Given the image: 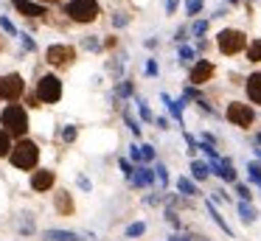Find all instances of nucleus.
<instances>
[{
	"mask_svg": "<svg viewBox=\"0 0 261 241\" xmlns=\"http://www.w3.org/2000/svg\"><path fill=\"white\" fill-rule=\"evenodd\" d=\"M163 101H166V104H169V110H171V115H174V118H177V121H180V118H182V104H186V101H171V98H169V95H163Z\"/></svg>",
	"mask_w": 261,
	"mask_h": 241,
	"instance_id": "6ab92c4d",
	"label": "nucleus"
},
{
	"mask_svg": "<svg viewBox=\"0 0 261 241\" xmlns=\"http://www.w3.org/2000/svg\"><path fill=\"white\" fill-rule=\"evenodd\" d=\"M239 213H242L244 222H255V216H258L255 207H250V202H242V205H239Z\"/></svg>",
	"mask_w": 261,
	"mask_h": 241,
	"instance_id": "aec40b11",
	"label": "nucleus"
},
{
	"mask_svg": "<svg viewBox=\"0 0 261 241\" xmlns=\"http://www.w3.org/2000/svg\"><path fill=\"white\" fill-rule=\"evenodd\" d=\"M113 22L121 28V25H126V17H124V14H115V17H113Z\"/></svg>",
	"mask_w": 261,
	"mask_h": 241,
	"instance_id": "58836bf2",
	"label": "nucleus"
},
{
	"mask_svg": "<svg viewBox=\"0 0 261 241\" xmlns=\"http://www.w3.org/2000/svg\"><path fill=\"white\" fill-rule=\"evenodd\" d=\"M205 28H208V22H197V25H194V34H205Z\"/></svg>",
	"mask_w": 261,
	"mask_h": 241,
	"instance_id": "ea45409f",
	"label": "nucleus"
},
{
	"mask_svg": "<svg viewBox=\"0 0 261 241\" xmlns=\"http://www.w3.org/2000/svg\"><path fill=\"white\" fill-rule=\"evenodd\" d=\"M194 59V50L191 48H180V62H191Z\"/></svg>",
	"mask_w": 261,
	"mask_h": 241,
	"instance_id": "c756f323",
	"label": "nucleus"
},
{
	"mask_svg": "<svg viewBox=\"0 0 261 241\" xmlns=\"http://www.w3.org/2000/svg\"><path fill=\"white\" fill-rule=\"evenodd\" d=\"M65 14L73 22H93L98 17V3L96 0H70L65 6Z\"/></svg>",
	"mask_w": 261,
	"mask_h": 241,
	"instance_id": "7ed1b4c3",
	"label": "nucleus"
},
{
	"mask_svg": "<svg viewBox=\"0 0 261 241\" xmlns=\"http://www.w3.org/2000/svg\"><path fill=\"white\" fill-rule=\"evenodd\" d=\"M37 157H40L37 143H31V140H20V143L12 149V166L25 171V168H34L37 166Z\"/></svg>",
	"mask_w": 261,
	"mask_h": 241,
	"instance_id": "f03ea898",
	"label": "nucleus"
},
{
	"mask_svg": "<svg viewBox=\"0 0 261 241\" xmlns=\"http://www.w3.org/2000/svg\"><path fill=\"white\" fill-rule=\"evenodd\" d=\"M152 182H154L152 168H138V174L132 177V185H152Z\"/></svg>",
	"mask_w": 261,
	"mask_h": 241,
	"instance_id": "4468645a",
	"label": "nucleus"
},
{
	"mask_svg": "<svg viewBox=\"0 0 261 241\" xmlns=\"http://www.w3.org/2000/svg\"><path fill=\"white\" fill-rule=\"evenodd\" d=\"M258 143H261V135H258Z\"/></svg>",
	"mask_w": 261,
	"mask_h": 241,
	"instance_id": "49530a36",
	"label": "nucleus"
},
{
	"mask_svg": "<svg viewBox=\"0 0 261 241\" xmlns=\"http://www.w3.org/2000/svg\"><path fill=\"white\" fill-rule=\"evenodd\" d=\"M0 93H3V78H0Z\"/></svg>",
	"mask_w": 261,
	"mask_h": 241,
	"instance_id": "37998d69",
	"label": "nucleus"
},
{
	"mask_svg": "<svg viewBox=\"0 0 261 241\" xmlns=\"http://www.w3.org/2000/svg\"><path fill=\"white\" fill-rule=\"evenodd\" d=\"M227 121H233L236 126H250V123H253V110H250L247 104L233 101V104L227 106Z\"/></svg>",
	"mask_w": 261,
	"mask_h": 241,
	"instance_id": "0eeeda50",
	"label": "nucleus"
},
{
	"mask_svg": "<svg viewBox=\"0 0 261 241\" xmlns=\"http://www.w3.org/2000/svg\"><path fill=\"white\" fill-rule=\"evenodd\" d=\"M85 48H87V50H98V39H93V37H85Z\"/></svg>",
	"mask_w": 261,
	"mask_h": 241,
	"instance_id": "473e14b6",
	"label": "nucleus"
},
{
	"mask_svg": "<svg viewBox=\"0 0 261 241\" xmlns=\"http://www.w3.org/2000/svg\"><path fill=\"white\" fill-rule=\"evenodd\" d=\"M236 194L242 196L244 202H250V196H253V194H250V188H247V185H236Z\"/></svg>",
	"mask_w": 261,
	"mask_h": 241,
	"instance_id": "bb28decb",
	"label": "nucleus"
},
{
	"mask_svg": "<svg viewBox=\"0 0 261 241\" xmlns=\"http://www.w3.org/2000/svg\"><path fill=\"white\" fill-rule=\"evenodd\" d=\"M138 106H141V118H143V121H154V118H152V112H149V106L143 104V101H141Z\"/></svg>",
	"mask_w": 261,
	"mask_h": 241,
	"instance_id": "2f4dec72",
	"label": "nucleus"
},
{
	"mask_svg": "<svg viewBox=\"0 0 261 241\" xmlns=\"http://www.w3.org/2000/svg\"><path fill=\"white\" fill-rule=\"evenodd\" d=\"M62 140H65V143H73V140H76V126H65L62 129Z\"/></svg>",
	"mask_w": 261,
	"mask_h": 241,
	"instance_id": "393cba45",
	"label": "nucleus"
},
{
	"mask_svg": "<svg viewBox=\"0 0 261 241\" xmlns=\"http://www.w3.org/2000/svg\"><path fill=\"white\" fill-rule=\"evenodd\" d=\"M177 191H180V194H186V196H194V194H197L194 182H191V179H186V177H180V179H177Z\"/></svg>",
	"mask_w": 261,
	"mask_h": 241,
	"instance_id": "dca6fc26",
	"label": "nucleus"
},
{
	"mask_svg": "<svg viewBox=\"0 0 261 241\" xmlns=\"http://www.w3.org/2000/svg\"><path fill=\"white\" fill-rule=\"evenodd\" d=\"M143 233H146V224H143V222H135V224H129V227H126V235H129V238L143 235Z\"/></svg>",
	"mask_w": 261,
	"mask_h": 241,
	"instance_id": "4be33fe9",
	"label": "nucleus"
},
{
	"mask_svg": "<svg viewBox=\"0 0 261 241\" xmlns=\"http://www.w3.org/2000/svg\"><path fill=\"white\" fill-rule=\"evenodd\" d=\"M247 59L250 62H258L261 59V39H255V42L247 48Z\"/></svg>",
	"mask_w": 261,
	"mask_h": 241,
	"instance_id": "412c9836",
	"label": "nucleus"
},
{
	"mask_svg": "<svg viewBox=\"0 0 261 241\" xmlns=\"http://www.w3.org/2000/svg\"><path fill=\"white\" fill-rule=\"evenodd\" d=\"M258 157H261V149H258Z\"/></svg>",
	"mask_w": 261,
	"mask_h": 241,
	"instance_id": "de8ad7c7",
	"label": "nucleus"
},
{
	"mask_svg": "<svg viewBox=\"0 0 261 241\" xmlns=\"http://www.w3.org/2000/svg\"><path fill=\"white\" fill-rule=\"evenodd\" d=\"M208 213H211V216H214V222H216V224H219V227H222V230H225V233H227V235H233V230H230V224H227V222H225V219H222V216H219V213H216V207H214V205H211V202H208Z\"/></svg>",
	"mask_w": 261,
	"mask_h": 241,
	"instance_id": "f3484780",
	"label": "nucleus"
},
{
	"mask_svg": "<svg viewBox=\"0 0 261 241\" xmlns=\"http://www.w3.org/2000/svg\"><path fill=\"white\" fill-rule=\"evenodd\" d=\"M57 210L62 213V216H68V213H73V202H70L68 191H62V194H57Z\"/></svg>",
	"mask_w": 261,
	"mask_h": 241,
	"instance_id": "2eb2a0df",
	"label": "nucleus"
},
{
	"mask_svg": "<svg viewBox=\"0 0 261 241\" xmlns=\"http://www.w3.org/2000/svg\"><path fill=\"white\" fill-rule=\"evenodd\" d=\"M3 126H6L9 135H17L20 140H23L25 129H29V115H25V110L20 104H9L6 110H3Z\"/></svg>",
	"mask_w": 261,
	"mask_h": 241,
	"instance_id": "f257e3e1",
	"label": "nucleus"
},
{
	"mask_svg": "<svg viewBox=\"0 0 261 241\" xmlns=\"http://www.w3.org/2000/svg\"><path fill=\"white\" fill-rule=\"evenodd\" d=\"M23 45H25V48H29V50H34V39H31L29 34H23Z\"/></svg>",
	"mask_w": 261,
	"mask_h": 241,
	"instance_id": "4c0bfd02",
	"label": "nucleus"
},
{
	"mask_svg": "<svg viewBox=\"0 0 261 241\" xmlns=\"http://www.w3.org/2000/svg\"><path fill=\"white\" fill-rule=\"evenodd\" d=\"M0 28L6 34H14V25H12V20H6V17H0Z\"/></svg>",
	"mask_w": 261,
	"mask_h": 241,
	"instance_id": "7c9ffc66",
	"label": "nucleus"
},
{
	"mask_svg": "<svg viewBox=\"0 0 261 241\" xmlns=\"http://www.w3.org/2000/svg\"><path fill=\"white\" fill-rule=\"evenodd\" d=\"M45 238L48 241H85L76 233H70V230H45Z\"/></svg>",
	"mask_w": 261,
	"mask_h": 241,
	"instance_id": "ddd939ff",
	"label": "nucleus"
},
{
	"mask_svg": "<svg viewBox=\"0 0 261 241\" xmlns=\"http://www.w3.org/2000/svg\"><path fill=\"white\" fill-rule=\"evenodd\" d=\"M154 171H158V179H160V182H163V185L169 182V174H166V168H163V166H158V168H154Z\"/></svg>",
	"mask_w": 261,
	"mask_h": 241,
	"instance_id": "72a5a7b5",
	"label": "nucleus"
},
{
	"mask_svg": "<svg viewBox=\"0 0 261 241\" xmlns=\"http://www.w3.org/2000/svg\"><path fill=\"white\" fill-rule=\"evenodd\" d=\"M129 154H132V160H135V163H141V160H143V149H141V146H132Z\"/></svg>",
	"mask_w": 261,
	"mask_h": 241,
	"instance_id": "cd10ccee",
	"label": "nucleus"
},
{
	"mask_svg": "<svg viewBox=\"0 0 261 241\" xmlns=\"http://www.w3.org/2000/svg\"><path fill=\"white\" fill-rule=\"evenodd\" d=\"M54 179H57V174L48 171V168H45V171H37L34 177H31V188H34V191H48L54 185Z\"/></svg>",
	"mask_w": 261,
	"mask_h": 241,
	"instance_id": "9b49d317",
	"label": "nucleus"
},
{
	"mask_svg": "<svg viewBox=\"0 0 261 241\" xmlns=\"http://www.w3.org/2000/svg\"><path fill=\"white\" fill-rule=\"evenodd\" d=\"M227 3H239V0H227Z\"/></svg>",
	"mask_w": 261,
	"mask_h": 241,
	"instance_id": "a18cd8bd",
	"label": "nucleus"
},
{
	"mask_svg": "<svg viewBox=\"0 0 261 241\" xmlns=\"http://www.w3.org/2000/svg\"><path fill=\"white\" fill-rule=\"evenodd\" d=\"M191 171H194V177H197V179H205V177L211 174V166H205V163L194 160V163H191Z\"/></svg>",
	"mask_w": 261,
	"mask_h": 241,
	"instance_id": "a211bd4d",
	"label": "nucleus"
},
{
	"mask_svg": "<svg viewBox=\"0 0 261 241\" xmlns=\"http://www.w3.org/2000/svg\"><path fill=\"white\" fill-rule=\"evenodd\" d=\"M25 84L23 78L17 76V73H12V76H3V93H0V98H6V101H17L20 95H23Z\"/></svg>",
	"mask_w": 261,
	"mask_h": 241,
	"instance_id": "6e6552de",
	"label": "nucleus"
},
{
	"mask_svg": "<svg viewBox=\"0 0 261 241\" xmlns=\"http://www.w3.org/2000/svg\"><path fill=\"white\" fill-rule=\"evenodd\" d=\"M6 154H12V146H9V135L0 132V157H6Z\"/></svg>",
	"mask_w": 261,
	"mask_h": 241,
	"instance_id": "b1692460",
	"label": "nucleus"
},
{
	"mask_svg": "<svg viewBox=\"0 0 261 241\" xmlns=\"http://www.w3.org/2000/svg\"><path fill=\"white\" fill-rule=\"evenodd\" d=\"M121 171H124L129 179L135 177V168H132V163H129V160H121Z\"/></svg>",
	"mask_w": 261,
	"mask_h": 241,
	"instance_id": "a878e982",
	"label": "nucleus"
},
{
	"mask_svg": "<svg viewBox=\"0 0 261 241\" xmlns=\"http://www.w3.org/2000/svg\"><path fill=\"white\" fill-rule=\"evenodd\" d=\"M12 3H14V9H17L20 14H25V17H40V14H48L45 6L31 3V0H12Z\"/></svg>",
	"mask_w": 261,
	"mask_h": 241,
	"instance_id": "9d476101",
	"label": "nucleus"
},
{
	"mask_svg": "<svg viewBox=\"0 0 261 241\" xmlns=\"http://www.w3.org/2000/svg\"><path fill=\"white\" fill-rule=\"evenodd\" d=\"M211 76H214V65L211 62H197L191 67V84H205Z\"/></svg>",
	"mask_w": 261,
	"mask_h": 241,
	"instance_id": "1a4fd4ad",
	"label": "nucleus"
},
{
	"mask_svg": "<svg viewBox=\"0 0 261 241\" xmlns=\"http://www.w3.org/2000/svg\"><path fill=\"white\" fill-rule=\"evenodd\" d=\"M174 241H188V238H174Z\"/></svg>",
	"mask_w": 261,
	"mask_h": 241,
	"instance_id": "c03bdc74",
	"label": "nucleus"
},
{
	"mask_svg": "<svg viewBox=\"0 0 261 241\" xmlns=\"http://www.w3.org/2000/svg\"><path fill=\"white\" fill-rule=\"evenodd\" d=\"M244 45H247V39H244L242 31H233V28H225V31L219 34V50L227 56L239 53V50H244Z\"/></svg>",
	"mask_w": 261,
	"mask_h": 241,
	"instance_id": "39448f33",
	"label": "nucleus"
},
{
	"mask_svg": "<svg viewBox=\"0 0 261 241\" xmlns=\"http://www.w3.org/2000/svg\"><path fill=\"white\" fill-rule=\"evenodd\" d=\"M146 73H149V76H154V73H158V65H154V62H149V65H146Z\"/></svg>",
	"mask_w": 261,
	"mask_h": 241,
	"instance_id": "a19ab883",
	"label": "nucleus"
},
{
	"mask_svg": "<svg viewBox=\"0 0 261 241\" xmlns=\"http://www.w3.org/2000/svg\"><path fill=\"white\" fill-rule=\"evenodd\" d=\"M37 98L45 101V104H57L62 98V82L57 76H42L37 84Z\"/></svg>",
	"mask_w": 261,
	"mask_h": 241,
	"instance_id": "20e7f679",
	"label": "nucleus"
},
{
	"mask_svg": "<svg viewBox=\"0 0 261 241\" xmlns=\"http://www.w3.org/2000/svg\"><path fill=\"white\" fill-rule=\"evenodd\" d=\"M247 171H250V179H253V182L261 188V166H255V163H250V166H247Z\"/></svg>",
	"mask_w": 261,
	"mask_h": 241,
	"instance_id": "5701e85b",
	"label": "nucleus"
},
{
	"mask_svg": "<svg viewBox=\"0 0 261 241\" xmlns=\"http://www.w3.org/2000/svg\"><path fill=\"white\" fill-rule=\"evenodd\" d=\"M143 149V160H154V149L152 146H141Z\"/></svg>",
	"mask_w": 261,
	"mask_h": 241,
	"instance_id": "c9c22d12",
	"label": "nucleus"
},
{
	"mask_svg": "<svg viewBox=\"0 0 261 241\" xmlns=\"http://www.w3.org/2000/svg\"><path fill=\"white\" fill-rule=\"evenodd\" d=\"M202 9V0H188V14H197Z\"/></svg>",
	"mask_w": 261,
	"mask_h": 241,
	"instance_id": "c85d7f7f",
	"label": "nucleus"
},
{
	"mask_svg": "<svg viewBox=\"0 0 261 241\" xmlns=\"http://www.w3.org/2000/svg\"><path fill=\"white\" fill-rule=\"evenodd\" d=\"M177 3H180V0H166V11H169V14H174V11H177Z\"/></svg>",
	"mask_w": 261,
	"mask_h": 241,
	"instance_id": "e433bc0d",
	"label": "nucleus"
},
{
	"mask_svg": "<svg viewBox=\"0 0 261 241\" xmlns=\"http://www.w3.org/2000/svg\"><path fill=\"white\" fill-rule=\"evenodd\" d=\"M247 95L253 104H261V73H253L247 78Z\"/></svg>",
	"mask_w": 261,
	"mask_h": 241,
	"instance_id": "f8f14e48",
	"label": "nucleus"
},
{
	"mask_svg": "<svg viewBox=\"0 0 261 241\" xmlns=\"http://www.w3.org/2000/svg\"><path fill=\"white\" fill-rule=\"evenodd\" d=\"M129 93H132V84H129V82H124V84L118 87V95H124V98H126Z\"/></svg>",
	"mask_w": 261,
	"mask_h": 241,
	"instance_id": "f704fd0d",
	"label": "nucleus"
},
{
	"mask_svg": "<svg viewBox=\"0 0 261 241\" xmlns=\"http://www.w3.org/2000/svg\"><path fill=\"white\" fill-rule=\"evenodd\" d=\"M45 59L51 62V65L62 67V65H70V62L76 59V50L70 48V45H51V48L45 50Z\"/></svg>",
	"mask_w": 261,
	"mask_h": 241,
	"instance_id": "423d86ee",
	"label": "nucleus"
},
{
	"mask_svg": "<svg viewBox=\"0 0 261 241\" xmlns=\"http://www.w3.org/2000/svg\"><path fill=\"white\" fill-rule=\"evenodd\" d=\"M42 3H59V0H42Z\"/></svg>",
	"mask_w": 261,
	"mask_h": 241,
	"instance_id": "79ce46f5",
	"label": "nucleus"
}]
</instances>
